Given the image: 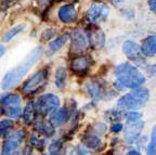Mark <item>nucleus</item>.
<instances>
[{
	"label": "nucleus",
	"instance_id": "nucleus-21",
	"mask_svg": "<svg viewBox=\"0 0 156 155\" xmlns=\"http://www.w3.org/2000/svg\"><path fill=\"white\" fill-rule=\"evenodd\" d=\"M37 112L36 109V104L34 103H29L25 106L24 109V113H23V118L26 121L27 124H30L32 121H34L35 118V113Z\"/></svg>",
	"mask_w": 156,
	"mask_h": 155
},
{
	"label": "nucleus",
	"instance_id": "nucleus-27",
	"mask_svg": "<svg viewBox=\"0 0 156 155\" xmlns=\"http://www.w3.org/2000/svg\"><path fill=\"white\" fill-rule=\"evenodd\" d=\"M62 150V143L60 141H54L51 143V146L49 148V154L50 155H60Z\"/></svg>",
	"mask_w": 156,
	"mask_h": 155
},
{
	"label": "nucleus",
	"instance_id": "nucleus-5",
	"mask_svg": "<svg viewBox=\"0 0 156 155\" xmlns=\"http://www.w3.org/2000/svg\"><path fill=\"white\" fill-rule=\"evenodd\" d=\"M35 104H36L37 112L41 115L53 114L54 112L58 111V106H60V99L55 95L48 93V95H44L41 98H39Z\"/></svg>",
	"mask_w": 156,
	"mask_h": 155
},
{
	"label": "nucleus",
	"instance_id": "nucleus-20",
	"mask_svg": "<svg viewBox=\"0 0 156 155\" xmlns=\"http://www.w3.org/2000/svg\"><path fill=\"white\" fill-rule=\"evenodd\" d=\"M86 90H87L88 93L92 98H94V99H99V98H100L101 86L99 85L97 81H94V80L88 82L87 85H86Z\"/></svg>",
	"mask_w": 156,
	"mask_h": 155
},
{
	"label": "nucleus",
	"instance_id": "nucleus-11",
	"mask_svg": "<svg viewBox=\"0 0 156 155\" xmlns=\"http://www.w3.org/2000/svg\"><path fill=\"white\" fill-rule=\"evenodd\" d=\"M58 19L63 23L69 24V23L75 22L77 20V10L74 5H66L60 8L58 12Z\"/></svg>",
	"mask_w": 156,
	"mask_h": 155
},
{
	"label": "nucleus",
	"instance_id": "nucleus-10",
	"mask_svg": "<svg viewBox=\"0 0 156 155\" xmlns=\"http://www.w3.org/2000/svg\"><path fill=\"white\" fill-rule=\"evenodd\" d=\"M143 127H144V121H130L124 130V136L127 142L131 143L139 138L142 130H143Z\"/></svg>",
	"mask_w": 156,
	"mask_h": 155
},
{
	"label": "nucleus",
	"instance_id": "nucleus-32",
	"mask_svg": "<svg viewBox=\"0 0 156 155\" xmlns=\"http://www.w3.org/2000/svg\"><path fill=\"white\" fill-rule=\"evenodd\" d=\"M149 5H150V8L152 9V11H153L156 15V0H150Z\"/></svg>",
	"mask_w": 156,
	"mask_h": 155
},
{
	"label": "nucleus",
	"instance_id": "nucleus-9",
	"mask_svg": "<svg viewBox=\"0 0 156 155\" xmlns=\"http://www.w3.org/2000/svg\"><path fill=\"white\" fill-rule=\"evenodd\" d=\"M108 7L105 5L102 2H94L91 5L87 12V19L90 21L91 23H99L105 21L106 17L108 16Z\"/></svg>",
	"mask_w": 156,
	"mask_h": 155
},
{
	"label": "nucleus",
	"instance_id": "nucleus-4",
	"mask_svg": "<svg viewBox=\"0 0 156 155\" xmlns=\"http://www.w3.org/2000/svg\"><path fill=\"white\" fill-rule=\"evenodd\" d=\"M21 98L17 95H8L1 98L2 112L11 118H19L22 115L21 111Z\"/></svg>",
	"mask_w": 156,
	"mask_h": 155
},
{
	"label": "nucleus",
	"instance_id": "nucleus-17",
	"mask_svg": "<svg viewBox=\"0 0 156 155\" xmlns=\"http://www.w3.org/2000/svg\"><path fill=\"white\" fill-rule=\"evenodd\" d=\"M34 127L39 133H41L44 137H52L54 135L53 125L50 123H47L44 121H35Z\"/></svg>",
	"mask_w": 156,
	"mask_h": 155
},
{
	"label": "nucleus",
	"instance_id": "nucleus-31",
	"mask_svg": "<svg viewBox=\"0 0 156 155\" xmlns=\"http://www.w3.org/2000/svg\"><path fill=\"white\" fill-rule=\"evenodd\" d=\"M122 129V125L119 123H117V124H114L112 126V131L113 132H119L120 130Z\"/></svg>",
	"mask_w": 156,
	"mask_h": 155
},
{
	"label": "nucleus",
	"instance_id": "nucleus-34",
	"mask_svg": "<svg viewBox=\"0 0 156 155\" xmlns=\"http://www.w3.org/2000/svg\"><path fill=\"white\" fill-rule=\"evenodd\" d=\"M126 155H141V153H139L138 151H130Z\"/></svg>",
	"mask_w": 156,
	"mask_h": 155
},
{
	"label": "nucleus",
	"instance_id": "nucleus-16",
	"mask_svg": "<svg viewBox=\"0 0 156 155\" xmlns=\"http://www.w3.org/2000/svg\"><path fill=\"white\" fill-rule=\"evenodd\" d=\"M140 50L141 48H139L138 44L133 40H126L122 45V52L130 59H136L139 56Z\"/></svg>",
	"mask_w": 156,
	"mask_h": 155
},
{
	"label": "nucleus",
	"instance_id": "nucleus-6",
	"mask_svg": "<svg viewBox=\"0 0 156 155\" xmlns=\"http://www.w3.org/2000/svg\"><path fill=\"white\" fill-rule=\"evenodd\" d=\"M47 78H48V72H47V70H38V72H36L23 85L22 91L24 93H26V95L34 93V92H36L47 81Z\"/></svg>",
	"mask_w": 156,
	"mask_h": 155
},
{
	"label": "nucleus",
	"instance_id": "nucleus-8",
	"mask_svg": "<svg viewBox=\"0 0 156 155\" xmlns=\"http://www.w3.org/2000/svg\"><path fill=\"white\" fill-rule=\"evenodd\" d=\"M71 50L73 53L81 54L88 48V37L81 29H76L71 35Z\"/></svg>",
	"mask_w": 156,
	"mask_h": 155
},
{
	"label": "nucleus",
	"instance_id": "nucleus-23",
	"mask_svg": "<svg viewBox=\"0 0 156 155\" xmlns=\"http://www.w3.org/2000/svg\"><path fill=\"white\" fill-rule=\"evenodd\" d=\"M25 27H26V24H19V25H16V26H14L13 28H11L10 31H8V32L5 33V36H3V40L5 41L11 40V39L14 38L16 35H19L22 31H24Z\"/></svg>",
	"mask_w": 156,
	"mask_h": 155
},
{
	"label": "nucleus",
	"instance_id": "nucleus-18",
	"mask_svg": "<svg viewBox=\"0 0 156 155\" xmlns=\"http://www.w3.org/2000/svg\"><path fill=\"white\" fill-rule=\"evenodd\" d=\"M90 41L94 48H101V47H103L104 46V41H105L104 33H103L102 31H95V32L92 33V35H91Z\"/></svg>",
	"mask_w": 156,
	"mask_h": 155
},
{
	"label": "nucleus",
	"instance_id": "nucleus-22",
	"mask_svg": "<svg viewBox=\"0 0 156 155\" xmlns=\"http://www.w3.org/2000/svg\"><path fill=\"white\" fill-rule=\"evenodd\" d=\"M85 146L88 149H98L101 146V140L95 135L89 133L85 138Z\"/></svg>",
	"mask_w": 156,
	"mask_h": 155
},
{
	"label": "nucleus",
	"instance_id": "nucleus-24",
	"mask_svg": "<svg viewBox=\"0 0 156 155\" xmlns=\"http://www.w3.org/2000/svg\"><path fill=\"white\" fill-rule=\"evenodd\" d=\"M146 155H156V125L153 127L151 133V140L146 149Z\"/></svg>",
	"mask_w": 156,
	"mask_h": 155
},
{
	"label": "nucleus",
	"instance_id": "nucleus-26",
	"mask_svg": "<svg viewBox=\"0 0 156 155\" xmlns=\"http://www.w3.org/2000/svg\"><path fill=\"white\" fill-rule=\"evenodd\" d=\"M30 142L37 149H42L44 146H46V139H41V138H38L36 135L33 133L32 136H30Z\"/></svg>",
	"mask_w": 156,
	"mask_h": 155
},
{
	"label": "nucleus",
	"instance_id": "nucleus-14",
	"mask_svg": "<svg viewBox=\"0 0 156 155\" xmlns=\"http://www.w3.org/2000/svg\"><path fill=\"white\" fill-rule=\"evenodd\" d=\"M68 38L69 36L68 35H61V36H58V38H55L54 40H52L48 46V49H47V54L48 56H52L58 51L62 47L65 46V44L67 42Z\"/></svg>",
	"mask_w": 156,
	"mask_h": 155
},
{
	"label": "nucleus",
	"instance_id": "nucleus-12",
	"mask_svg": "<svg viewBox=\"0 0 156 155\" xmlns=\"http://www.w3.org/2000/svg\"><path fill=\"white\" fill-rule=\"evenodd\" d=\"M71 116V111L68 107H62L51 115V124L53 126H61L68 121Z\"/></svg>",
	"mask_w": 156,
	"mask_h": 155
},
{
	"label": "nucleus",
	"instance_id": "nucleus-3",
	"mask_svg": "<svg viewBox=\"0 0 156 155\" xmlns=\"http://www.w3.org/2000/svg\"><path fill=\"white\" fill-rule=\"evenodd\" d=\"M150 99V91L147 88L138 87L131 92L125 95L118 101V106L125 110H136L142 107Z\"/></svg>",
	"mask_w": 156,
	"mask_h": 155
},
{
	"label": "nucleus",
	"instance_id": "nucleus-33",
	"mask_svg": "<svg viewBox=\"0 0 156 155\" xmlns=\"http://www.w3.org/2000/svg\"><path fill=\"white\" fill-rule=\"evenodd\" d=\"M37 1H38V3L40 5H47V3H48L50 0H37Z\"/></svg>",
	"mask_w": 156,
	"mask_h": 155
},
{
	"label": "nucleus",
	"instance_id": "nucleus-35",
	"mask_svg": "<svg viewBox=\"0 0 156 155\" xmlns=\"http://www.w3.org/2000/svg\"><path fill=\"white\" fill-rule=\"evenodd\" d=\"M113 3H115V5H117V3H120L122 2V1H125V0H111Z\"/></svg>",
	"mask_w": 156,
	"mask_h": 155
},
{
	"label": "nucleus",
	"instance_id": "nucleus-25",
	"mask_svg": "<svg viewBox=\"0 0 156 155\" xmlns=\"http://www.w3.org/2000/svg\"><path fill=\"white\" fill-rule=\"evenodd\" d=\"M67 155H90V153H89V151L86 148L78 146L72 148L71 150L68 151Z\"/></svg>",
	"mask_w": 156,
	"mask_h": 155
},
{
	"label": "nucleus",
	"instance_id": "nucleus-15",
	"mask_svg": "<svg viewBox=\"0 0 156 155\" xmlns=\"http://www.w3.org/2000/svg\"><path fill=\"white\" fill-rule=\"evenodd\" d=\"M89 66H90V61L86 56H78L74 59L71 64V68L76 73H85L89 70Z\"/></svg>",
	"mask_w": 156,
	"mask_h": 155
},
{
	"label": "nucleus",
	"instance_id": "nucleus-1",
	"mask_svg": "<svg viewBox=\"0 0 156 155\" xmlns=\"http://www.w3.org/2000/svg\"><path fill=\"white\" fill-rule=\"evenodd\" d=\"M42 53V49L37 47L34 50L25 58V60L23 61L22 63L19 64L16 67H14L13 70H11L9 73L5 74V76L3 77L1 86H2L3 90H8L13 88L15 85H17L22 78L25 76V74L28 72L33 66L36 64L37 60L40 58Z\"/></svg>",
	"mask_w": 156,
	"mask_h": 155
},
{
	"label": "nucleus",
	"instance_id": "nucleus-36",
	"mask_svg": "<svg viewBox=\"0 0 156 155\" xmlns=\"http://www.w3.org/2000/svg\"><path fill=\"white\" fill-rule=\"evenodd\" d=\"M3 53H5V47L1 46V56H3Z\"/></svg>",
	"mask_w": 156,
	"mask_h": 155
},
{
	"label": "nucleus",
	"instance_id": "nucleus-28",
	"mask_svg": "<svg viewBox=\"0 0 156 155\" xmlns=\"http://www.w3.org/2000/svg\"><path fill=\"white\" fill-rule=\"evenodd\" d=\"M13 123L10 119H2L1 123H0V131H1V135L5 136V133L8 132L10 129L12 128Z\"/></svg>",
	"mask_w": 156,
	"mask_h": 155
},
{
	"label": "nucleus",
	"instance_id": "nucleus-13",
	"mask_svg": "<svg viewBox=\"0 0 156 155\" xmlns=\"http://www.w3.org/2000/svg\"><path fill=\"white\" fill-rule=\"evenodd\" d=\"M141 52L146 56H153L156 53V35L147 36L141 45Z\"/></svg>",
	"mask_w": 156,
	"mask_h": 155
},
{
	"label": "nucleus",
	"instance_id": "nucleus-29",
	"mask_svg": "<svg viewBox=\"0 0 156 155\" xmlns=\"http://www.w3.org/2000/svg\"><path fill=\"white\" fill-rule=\"evenodd\" d=\"M55 35V29L54 28H49L46 29L44 33H42L41 36V41H47L49 39H51V37H53Z\"/></svg>",
	"mask_w": 156,
	"mask_h": 155
},
{
	"label": "nucleus",
	"instance_id": "nucleus-30",
	"mask_svg": "<svg viewBox=\"0 0 156 155\" xmlns=\"http://www.w3.org/2000/svg\"><path fill=\"white\" fill-rule=\"evenodd\" d=\"M141 116H142L141 113H138V112H130V113H128V115H127V119L129 121H140Z\"/></svg>",
	"mask_w": 156,
	"mask_h": 155
},
{
	"label": "nucleus",
	"instance_id": "nucleus-7",
	"mask_svg": "<svg viewBox=\"0 0 156 155\" xmlns=\"http://www.w3.org/2000/svg\"><path fill=\"white\" fill-rule=\"evenodd\" d=\"M25 138V132L23 130H17L9 136L5 141L1 155H16V151L20 144Z\"/></svg>",
	"mask_w": 156,
	"mask_h": 155
},
{
	"label": "nucleus",
	"instance_id": "nucleus-19",
	"mask_svg": "<svg viewBox=\"0 0 156 155\" xmlns=\"http://www.w3.org/2000/svg\"><path fill=\"white\" fill-rule=\"evenodd\" d=\"M55 85L58 88H64L66 86V70L64 67H58L55 70Z\"/></svg>",
	"mask_w": 156,
	"mask_h": 155
},
{
	"label": "nucleus",
	"instance_id": "nucleus-2",
	"mask_svg": "<svg viewBox=\"0 0 156 155\" xmlns=\"http://www.w3.org/2000/svg\"><path fill=\"white\" fill-rule=\"evenodd\" d=\"M116 86L119 88H138L143 85L145 77L129 63H122L115 68Z\"/></svg>",
	"mask_w": 156,
	"mask_h": 155
}]
</instances>
